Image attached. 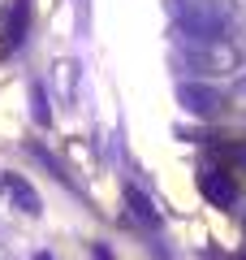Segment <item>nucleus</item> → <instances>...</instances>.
Masks as SVG:
<instances>
[{"label":"nucleus","mask_w":246,"mask_h":260,"mask_svg":"<svg viewBox=\"0 0 246 260\" xmlns=\"http://www.w3.org/2000/svg\"><path fill=\"white\" fill-rule=\"evenodd\" d=\"M35 260H52V256H35Z\"/></svg>","instance_id":"obj_9"},{"label":"nucleus","mask_w":246,"mask_h":260,"mask_svg":"<svg viewBox=\"0 0 246 260\" xmlns=\"http://www.w3.org/2000/svg\"><path fill=\"white\" fill-rule=\"evenodd\" d=\"M173 61H177V70H186L199 83H208V78L233 74L237 65H242V52L229 39H194V35H182L177 30L173 35Z\"/></svg>","instance_id":"obj_1"},{"label":"nucleus","mask_w":246,"mask_h":260,"mask_svg":"<svg viewBox=\"0 0 246 260\" xmlns=\"http://www.w3.org/2000/svg\"><path fill=\"white\" fill-rule=\"evenodd\" d=\"M126 204L134 208V217H138L143 225H160V213H155V204L147 200L143 191H138V186H126Z\"/></svg>","instance_id":"obj_6"},{"label":"nucleus","mask_w":246,"mask_h":260,"mask_svg":"<svg viewBox=\"0 0 246 260\" xmlns=\"http://www.w3.org/2000/svg\"><path fill=\"white\" fill-rule=\"evenodd\" d=\"M177 30L194 39H225L229 22H233V5L229 0H169Z\"/></svg>","instance_id":"obj_2"},{"label":"nucleus","mask_w":246,"mask_h":260,"mask_svg":"<svg viewBox=\"0 0 246 260\" xmlns=\"http://www.w3.org/2000/svg\"><path fill=\"white\" fill-rule=\"evenodd\" d=\"M5 186H9V195L22 204V213H30V217H39V213H44V204H39V195H35V186H30L26 178H18V174H5Z\"/></svg>","instance_id":"obj_5"},{"label":"nucleus","mask_w":246,"mask_h":260,"mask_svg":"<svg viewBox=\"0 0 246 260\" xmlns=\"http://www.w3.org/2000/svg\"><path fill=\"white\" fill-rule=\"evenodd\" d=\"M199 191H203V200L216 204V208H233L237 204V178L229 174V169H203Z\"/></svg>","instance_id":"obj_4"},{"label":"nucleus","mask_w":246,"mask_h":260,"mask_svg":"<svg viewBox=\"0 0 246 260\" xmlns=\"http://www.w3.org/2000/svg\"><path fill=\"white\" fill-rule=\"evenodd\" d=\"M233 160H237V165H246V143H242V148H233Z\"/></svg>","instance_id":"obj_8"},{"label":"nucleus","mask_w":246,"mask_h":260,"mask_svg":"<svg viewBox=\"0 0 246 260\" xmlns=\"http://www.w3.org/2000/svg\"><path fill=\"white\" fill-rule=\"evenodd\" d=\"M229 109H237V113H246V74L242 78H233V87H229Z\"/></svg>","instance_id":"obj_7"},{"label":"nucleus","mask_w":246,"mask_h":260,"mask_svg":"<svg viewBox=\"0 0 246 260\" xmlns=\"http://www.w3.org/2000/svg\"><path fill=\"white\" fill-rule=\"evenodd\" d=\"M177 104H182L186 113H194V117H216L229 104V95L220 91V87H212V83L186 78V83H177Z\"/></svg>","instance_id":"obj_3"}]
</instances>
